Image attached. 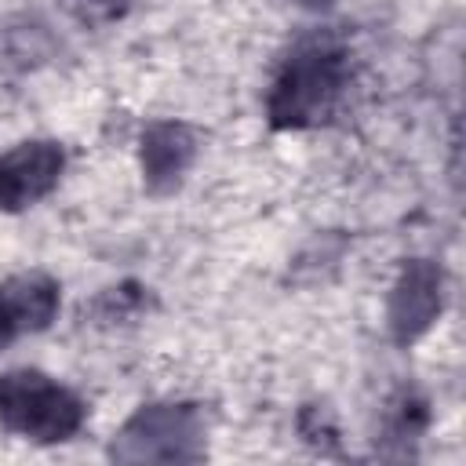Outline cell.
I'll return each mask as SVG.
<instances>
[{
  "label": "cell",
  "instance_id": "6da1fadb",
  "mask_svg": "<svg viewBox=\"0 0 466 466\" xmlns=\"http://www.w3.org/2000/svg\"><path fill=\"white\" fill-rule=\"evenodd\" d=\"M350 84V55L335 36H306L280 62L269 95L266 120L277 131H309L335 116Z\"/></svg>",
  "mask_w": 466,
  "mask_h": 466
},
{
  "label": "cell",
  "instance_id": "7a4b0ae2",
  "mask_svg": "<svg viewBox=\"0 0 466 466\" xmlns=\"http://www.w3.org/2000/svg\"><path fill=\"white\" fill-rule=\"evenodd\" d=\"M87 422L76 390L40 368H11L0 375V426L33 444H66Z\"/></svg>",
  "mask_w": 466,
  "mask_h": 466
},
{
  "label": "cell",
  "instance_id": "3957f363",
  "mask_svg": "<svg viewBox=\"0 0 466 466\" xmlns=\"http://www.w3.org/2000/svg\"><path fill=\"white\" fill-rule=\"evenodd\" d=\"M208 451V419L193 400H153L135 408L113 433L109 459L138 462H197Z\"/></svg>",
  "mask_w": 466,
  "mask_h": 466
},
{
  "label": "cell",
  "instance_id": "277c9868",
  "mask_svg": "<svg viewBox=\"0 0 466 466\" xmlns=\"http://www.w3.org/2000/svg\"><path fill=\"white\" fill-rule=\"evenodd\" d=\"M444 299H448V277L444 266L433 258H408L393 284H390V299H386V328L390 339L397 346H411L419 342L444 313Z\"/></svg>",
  "mask_w": 466,
  "mask_h": 466
},
{
  "label": "cell",
  "instance_id": "5b68a950",
  "mask_svg": "<svg viewBox=\"0 0 466 466\" xmlns=\"http://www.w3.org/2000/svg\"><path fill=\"white\" fill-rule=\"evenodd\" d=\"M66 171V149L55 138H29L0 153V211L15 215L40 204Z\"/></svg>",
  "mask_w": 466,
  "mask_h": 466
},
{
  "label": "cell",
  "instance_id": "8992f818",
  "mask_svg": "<svg viewBox=\"0 0 466 466\" xmlns=\"http://www.w3.org/2000/svg\"><path fill=\"white\" fill-rule=\"evenodd\" d=\"M197 131L182 120H149L138 135V167L149 193H171L197 164Z\"/></svg>",
  "mask_w": 466,
  "mask_h": 466
},
{
  "label": "cell",
  "instance_id": "52a82bcc",
  "mask_svg": "<svg viewBox=\"0 0 466 466\" xmlns=\"http://www.w3.org/2000/svg\"><path fill=\"white\" fill-rule=\"evenodd\" d=\"M62 306V288L47 273H18L0 284V353L22 335L51 328Z\"/></svg>",
  "mask_w": 466,
  "mask_h": 466
},
{
  "label": "cell",
  "instance_id": "ba28073f",
  "mask_svg": "<svg viewBox=\"0 0 466 466\" xmlns=\"http://www.w3.org/2000/svg\"><path fill=\"white\" fill-rule=\"evenodd\" d=\"M131 7V0H73L76 18L84 22H113Z\"/></svg>",
  "mask_w": 466,
  "mask_h": 466
},
{
  "label": "cell",
  "instance_id": "9c48e42d",
  "mask_svg": "<svg viewBox=\"0 0 466 466\" xmlns=\"http://www.w3.org/2000/svg\"><path fill=\"white\" fill-rule=\"evenodd\" d=\"M291 4H299L306 11H331L335 7V0H291Z\"/></svg>",
  "mask_w": 466,
  "mask_h": 466
}]
</instances>
